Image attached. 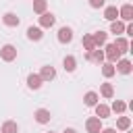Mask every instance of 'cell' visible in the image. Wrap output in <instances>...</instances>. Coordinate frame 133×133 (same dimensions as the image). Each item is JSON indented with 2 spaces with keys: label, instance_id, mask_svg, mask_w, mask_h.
I'll use <instances>...</instances> for the list:
<instances>
[{
  "label": "cell",
  "instance_id": "obj_1",
  "mask_svg": "<svg viewBox=\"0 0 133 133\" xmlns=\"http://www.w3.org/2000/svg\"><path fill=\"white\" fill-rule=\"evenodd\" d=\"M0 58H2L4 62H12V60L17 58V48H15L12 44H4V46L0 48Z\"/></svg>",
  "mask_w": 133,
  "mask_h": 133
},
{
  "label": "cell",
  "instance_id": "obj_2",
  "mask_svg": "<svg viewBox=\"0 0 133 133\" xmlns=\"http://www.w3.org/2000/svg\"><path fill=\"white\" fill-rule=\"evenodd\" d=\"M85 129H87V133H100V131H102V118L89 116V118L85 121Z\"/></svg>",
  "mask_w": 133,
  "mask_h": 133
},
{
  "label": "cell",
  "instance_id": "obj_3",
  "mask_svg": "<svg viewBox=\"0 0 133 133\" xmlns=\"http://www.w3.org/2000/svg\"><path fill=\"white\" fill-rule=\"evenodd\" d=\"M121 56H123V54H121V52L116 50V46H114V44H108V46H106V52H104V58H106L108 62H112V64H114V62H116V60H118Z\"/></svg>",
  "mask_w": 133,
  "mask_h": 133
},
{
  "label": "cell",
  "instance_id": "obj_4",
  "mask_svg": "<svg viewBox=\"0 0 133 133\" xmlns=\"http://www.w3.org/2000/svg\"><path fill=\"white\" fill-rule=\"evenodd\" d=\"M33 118H35L39 125H46V123H50L52 114H50V110H48V108H37V110L33 112Z\"/></svg>",
  "mask_w": 133,
  "mask_h": 133
},
{
  "label": "cell",
  "instance_id": "obj_5",
  "mask_svg": "<svg viewBox=\"0 0 133 133\" xmlns=\"http://www.w3.org/2000/svg\"><path fill=\"white\" fill-rule=\"evenodd\" d=\"M85 58H87L89 62H98V64H102V62H104V52H102L100 48H94V50H87Z\"/></svg>",
  "mask_w": 133,
  "mask_h": 133
},
{
  "label": "cell",
  "instance_id": "obj_6",
  "mask_svg": "<svg viewBox=\"0 0 133 133\" xmlns=\"http://www.w3.org/2000/svg\"><path fill=\"white\" fill-rule=\"evenodd\" d=\"M114 69H116L118 73H123V75H129V73L133 71V64H131V60H129V58H118Z\"/></svg>",
  "mask_w": 133,
  "mask_h": 133
},
{
  "label": "cell",
  "instance_id": "obj_7",
  "mask_svg": "<svg viewBox=\"0 0 133 133\" xmlns=\"http://www.w3.org/2000/svg\"><path fill=\"white\" fill-rule=\"evenodd\" d=\"M56 23V17L52 15V12H42L39 15V27L42 29H48V27H52Z\"/></svg>",
  "mask_w": 133,
  "mask_h": 133
},
{
  "label": "cell",
  "instance_id": "obj_8",
  "mask_svg": "<svg viewBox=\"0 0 133 133\" xmlns=\"http://www.w3.org/2000/svg\"><path fill=\"white\" fill-rule=\"evenodd\" d=\"M56 37H58L60 44H71V39H73V29H71V27H60Z\"/></svg>",
  "mask_w": 133,
  "mask_h": 133
},
{
  "label": "cell",
  "instance_id": "obj_9",
  "mask_svg": "<svg viewBox=\"0 0 133 133\" xmlns=\"http://www.w3.org/2000/svg\"><path fill=\"white\" fill-rule=\"evenodd\" d=\"M118 17H121L123 21L131 23V21H133V6H131V4H123V6L118 8Z\"/></svg>",
  "mask_w": 133,
  "mask_h": 133
},
{
  "label": "cell",
  "instance_id": "obj_10",
  "mask_svg": "<svg viewBox=\"0 0 133 133\" xmlns=\"http://www.w3.org/2000/svg\"><path fill=\"white\" fill-rule=\"evenodd\" d=\"M2 23H4L6 27H19L21 19H19L15 12H4V17H2Z\"/></svg>",
  "mask_w": 133,
  "mask_h": 133
},
{
  "label": "cell",
  "instance_id": "obj_11",
  "mask_svg": "<svg viewBox=\"0 0 133 133\" xmlns=\"http://www.w3.org/2000/svg\"><path fill=\"white\" fill-rule=\"evenodd\" d=\"M39 77H42V81H52V79L56 77V69H54V66H50V64H46V66H42Z\"/></svg>",
  "mask_w": 133,
  "mask_h": 133
},
{
  "label": "cell",
  "instance_id": "obj_12",
  "mask_svg": "<svg viewBox=\"0 0 133 133\" xmlns=\"http://www.w3.org/2000/svg\"><path fill=\"white\" fill-rule=\"evenodd\" d=\"M42 77H39V73H31L29 77H27V87L29 89H39L42 87Z\"/></svg>",
  "mask_w": 133,
  "mask_h": 133
},
{
  "label": "cell",
  "instance_id": "obj_13",
  "mask_svg": "<svg viewBox=\"0 0 133 133\" xmlns=\"http://www.w3.org/2000/svg\"><path fill=\"white\" fill-rule=\"evenodd\" d=\"M27 37L31 39V42H39L42 37H44V31H42V27H27Z\"/></svg>",
  "mask_w": 133,
  "mask_h": 133
},
{
  "label": "cell",
  "instance_id": "obj_14",
  "mask_svg": "<svg viewBox=\"0 0 133 133\" xmlns=\"http://www.w3.org/2000/svg\"><path fill=\"white\" fill-rule=\"evenodd\" d=\"M106 37H108V33H106V31H102V29L91 33V39H94V46H96V48L104 46V44H106Z\"/></svg>",
  "mask_w": 133,
  "mask_h": 133
},
{
  "label": "cell",
  "instance_id": "obj_15",
  "mask_svg": "<svg viewBox=\"0 0 133 133\" xmlns=\"http://www.w3.org/2000/svg\"><path fill=\"white\" fill-rule=\"evenodd\" d=\"M62 66H64V71H66V73H73V71L77 69V58H75V56H71V54H69V56H64Z\"/></svg>",
  "mask_w": 133,
  "mask_h": 133
},
{
  "label": "cell",
  "instance_id": "obj_16",
  "mask_svg": "<svg viewBox=\"0 0 133 133\" xmlns=\"http://www.w3.org/2000/svg\"><path fill=\"white\" fill-rule=\"evenodd\" d=\"M94 108H96V116H98V118H108V116H110V106H106V104H100V102H98Z\"/></svg>",
  "mask_w": 133,
  "mask_h": 133
},
{
  "label": "cell",
  "instance_id": "obj_17",
  "mask_svg": "<svg viewBox=\"0 0 133 133\" xmlns=\"http://www.w3.org/2000/svg\"><path fill=\"white\" fill-rule=\"evenodd\" d=\"M104 19L110 21V23L116 21V19H118V8H116V6H106V8H104Z\"/></svg>",
  "mask_w": 133,
  "mask_h": 133
},
{
  "label": "cell",
  "instance_id": "obj_18",
  "mask_svg": "<svg viewBox=\"0 0 133 133\" xmlns=\"http://www.w3.org/2000/svg\"><path fill=\"white\" fill-rule=\"evenodd\" d=\"M2 133H19V125L15 121H4L2 123Z\"/></svg>",
  "mask_w": 133,
  "mask_h": 133
},
{
  "label": "cell",
  "instance_id": "obj_19",
  "mask_svg": "<svg viewBox=\"0 0 133 133\" xmlns=\"http://www.w3.org/2000/svg\"><path fill=\"white\" fill-rule=\"evenodd\" d=\"M114 46H116V50H118L121 54L129 52V42H127L125 37H116V39H114Z\"/></svg>",
  "mask_w": 133,
  "mask_h": 133
},
{
  "label": "cell",
  "instance_id": "obj_20",
  "mask_svg": "<svg viewBox=\"0 0 133 133\" xmlns=\"http://www.w3.org/2000/svg\"><path fill=\"white\" fill-rule=\"evenodd\" d=\"M83 104H85V106H96V104H98V94H96V91H87V94L83 96Z\"/></svg>",
  "mask_w": 133,
  "mask_h": 133
},
{
  "label": "cell",
  "instance_id": "obj_21",
  "mask_svg": "<svg viewBox=\"0 0 133 133\" xmlns=\"http://www.w3.org/2000/svg\"><path fill=\"white\" fill-rule=\"evenodd\" d=\"M125 110H127V104L123 100H114L112 106H110V112H116V114H123Z\"/></svg>",
  "mask_w": 133,
  "mask_h": 133
},
{
  "label": "cell",
  "instance_id": "obj_22",
  "mask_svg": "<svg viewBox=\"0 0 133 133\" xmlns=\"http://www.w3.org/2000/svg\"><path fill=\"white\" fill-rule=\"evenodd\" d=\"M110 33H114V35H116V33H125V23L118 21V19L112 21V23H110Z\"/></svg>",
  "mask_w": 133,
  "mask_h": 133
},
{
  "label": "cell",
  "instance_id": "obj_23",
  "mask_svg": "<svg viewBox=\"0 0 133 133\" xmlns=\"http://www.w3.org/2000/svg\"><path fill=\"white\" fill-rule=\"evenodd\" d=\"M114 73H116V69H114V64H112V62H104V64H102V75H104L106 79H110Z\"/></svg>",
  "mask_w": 133,
  "mask_h": 133
},
{
  "label": "cell",
  "instance_id": "obj_24",
  "mask_svg": "<svg viewBox=\"0 0 133 133\" xmlns=\"http://www.w3.org/2000/svg\"><path fill=\"white\" fill-rule=\"evenodd\" d=\"M46 8H48V0H33V12L42 15L46 12Z\"/></svg>",
  "mask_w": 133,
  "mask_h": 133
},
{
  "label": "cell",
  "instance_id": "obj_25",
  "mask_svg": "<svg viewBox=\"0 0 133 133\" xmlns=\"http://www.w3.org/2000/svg\"><path fill=\"white\" fill-rule=\"evenodd\" d=\"M129 127H131V118H129V116H118V121H116V129L127 131Z\"/></svg>",
  "mask_w": 133,
  "mask_h": 133
},
{
  "label": "cell",
  "instance_id": "obj_26",
  "mask_svg": "<svg viewBox=\"0 0 133 133\" xmlns=\"http://www.w3.org/2000/svg\"><path fill=\"white\" fill-rule=\"evenodd\" d=\"M100 91H102V96H104V98H112V96H114V87H112L110 83H102Z\"/></svg>",
  "mask_w": 133,
  "mask_h": 133
},
{
  "label": "cell",
  "instance_id": "obj_27",
  "mask_svg": "<svg viewBox=\"0 0 133 133\" xmlns=\"http://www.w3.org/2000/svg\"><path fill=\"white\" fill-rule=\"evenodd\" d=\"M81 44H83V48L85 50H94L96 46H94V39H91V33H87V35H83V39H81Z\"/></svg>",
  "mask_w": 133,
  "mask_h": 133
},
{
  "label": "cell",
  "instance_id": "obj_28",
  "mask_svg": "<svg viewBox=\"0 0 133 133\" xmlns=\"http://www.w3.org/2000/svg\"><path fill=\"white\" fill-rule=\"evenodd\" d=\"M104 2L106 0H89V6L91 8H100V6H104Z\"/></svg>",
  "mask_w": 133,
  "mask_h": 133
},
{
  "label": "cell",
  "instance_id": "obj_29",
  "mask_svg": "<svg viewBox=\"0 0 133 133\" xmlns=\"http://www.w3.org/2000/svg\"><path fill=\"white\" fill-rule=\"evenodd\" d=\"M125 33H127V35H133V25H131V23L125 25Z\"/></svg>",
  "mask_w": 133,
  "mask_h": 133
},
{
  "label": "cell",
  "instance_id": "obj_30",
  "mask_svg": "<svg viewBox=\"0 0 133 133\" xmlns=\"http://www.w3.org/2000/svg\"><path fill=\"white\" fill-rule=\"evenodd\" d=\"M100 133H116V129H112V127H108V129H104V127H102V131H100Z\"/></svg>",
  "mask_w": 133,
  "mask_h": 133
},
{
  "label": "cell",
  "instance_id": "obj_31",
  "mask_svg": "<svg viewBox=\"0 0 133 133\" xmlns=\"http://www.w3.org/2000/svg\"><path fill=\"white\" fill-rule=\"evenodd\" d=\"M62 133H77V131H75V129H71V127H69V129H64V131H62Z\"/></svg>",
  "mask_w": 133,
  "mask_h": 133
},
{
  "label": "cell",
  "instance_id": "obj_32",
  "mask_svg": "<svg viewBox=\"0 0 133 133\" xmlns=\"http://www.w3.org/2000/svg\"><path fill=\"white\" fill-rule=\"evenodd\" d=\"M127 133H131V131H129V129H127Z\"/></svg>",
  "mask_w": 133,
  "mask_h": 133
},
{
  "label": "cell",
  "instance_id": "obj_33",
  "mask_svg": "<svg viewBox=\"0 0 133 133\" xmlns=\"http://www.w3.org/2000/svg\"><path fill=\"white\" fill-rule=\"evenodd\" d=\"M48 133H52V131H48Z\"/></svg>",
  "mask_w": 133,
  "mask_h": 133
}]
</instances>
